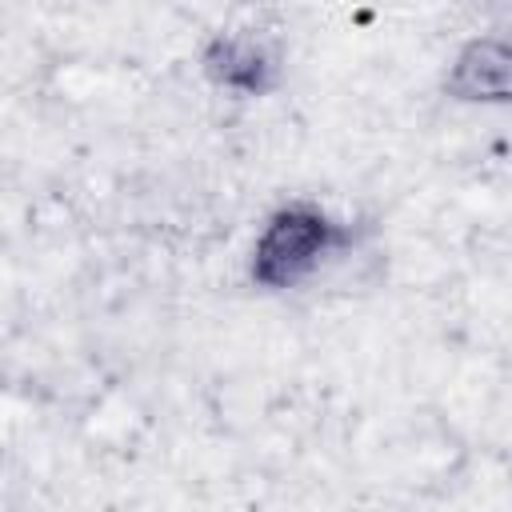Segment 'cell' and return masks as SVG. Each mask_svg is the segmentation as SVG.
<instances>
[{
    "instance_id": "obj_2",
    "label": "cell",
    "mask_w": 512,
    "mask_h": 512,
    "mask_svg": "<svg viewBox=\"0 0 512 512\" xmlns=\"http://www.w3.org/2000/svg\"><path fill=\"white\" fill-rule=\"evenodd\" d=\"M448 96L468 100V104H504L512 96V48L504 36H476L468 40L452 72L444 76Z\"/></svg>"
},
{
    "instance_id": "obj_1",
    "label": "cell",
    "mask_w": 512,
    "mask_h": 512,
    "mask_svg": "<svg viewBox=\"0 0 512 512\" xmlns=\"http://www.w3.org/2000/svg\"><path fill=\"white\" fill-rule=\"evenodd\" d=\"M344 240V228L312 208V204H284L276 208L252 248V280L268 292H284V288H300L304 280H312L328 256H336Z\"/></svg>"
},
{
    "instance_id": "obj_3",
    "label": "cell",
    "mask_w": 512,
    "mask_h": 512,
    "mask_svg": "<svg viewBox=\"0 0 512 512\" xmlns=\"http://www.w3.org/2000/svg\"><path fill=\"white\" fill-rule=\"evenodd\" d=\"M204 68L208 76L220 84V88H232V92H264L268 80H272V52L268 44L256 36V32H228V36H216L204 52Z\"/></svg>"
}]
</instances>
